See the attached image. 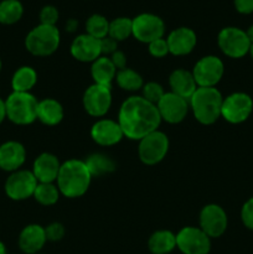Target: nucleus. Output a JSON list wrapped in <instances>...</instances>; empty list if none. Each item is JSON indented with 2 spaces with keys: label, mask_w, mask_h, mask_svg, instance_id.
Returning <instances> with one entry per match:
<instances>
[{
  "label": "nucleus",
  "mask_w": 253,
  "mask_h": 254,
  "mask_svg": "<svg viewBox=\"0 0 253 254\" xmlns=\"http://www.w3.org/2000/svg\"><path fill=\"white\" fill-rule=\"evenodd\" d=\"M148 247L153 254L171 253L176 248V235L168 230L156 231L149 238Z\"/></svg>",
  "instance_id": "25"
},
{
  "label": "nucleus",
  "mask_w": 253,
  "mask_h": 254,
  "mask_svg": "<svg viewBox=\"0 0 253 254\" xmlns=\"http://www.w3.org/2000/svg\"><path fill=\"white\" fill-rule=\"evenodd\" d=\"M117 46H118V42L116 40H113L112 37L107 36L104 39L101 40V51L102 56H111L114 52L117 51Z\"/></svg>",
  "instance_id": "38"
},
{
  "label": "nucleus",
  "mask_w": 253,
  "mask_h": 254,
  "mask_svg": "<svg viewBox=\"0 0 253 254\" xmlns=\"http://www.w3.org/2000/svg\"><path fill=\"white\" fill-rule=\"evenodd\" d=\"M176 247L183 254H208L211 238L200 227L188 226L176 235Z\"/></svg>",
  "instance_id": "11"
},
{
  "label": "nucleus",
  "mask_w": 253,
  "mask_h": 254,
  "mask_svg": "<svg viewBox=\"0 0 253 254\" xmlns=\"http://www.w3.org/2000/svg\"><path fill=\"white\" fill-rule=\"evenodd\" d=\"M109 21L101 14H93L86 21V34L102 40L108 36Z\"/></svg>",
  "instance_id": "32"
},
{
  "label": "nucleus",
  "mask_w": 253,
  "mask_h": 254,
  "mask_svg": "<svg viewBox=\"0 0 253 254\" xmlns=\"http://www.w3.org/2000/svg\"><path fill=\"white\" fill-rule=\"evenodd\" d=\"M77 27H78V21L74 19H69L67 20L66 22V30L68 32H74L77 30Z\"/></svg>",
  "instance_id": "41"
},
{
  "label": "nucleus",
  "mask_w": 253,
  "mask_h": 254,
  "mask_svg": "<svg viewBox=\"0 0 253 254\" xmlns=\"http://www.w3.org/2000/svg\"><path fill=\"white\" fill-rule=\"evenodd\" d=\"M92 175L83 160L69 159L61 164L56 185L61 195L68 198L83 196L91 185Z\"/></svg>",
  "instance_id": "2"
},
{
  "label": "nucleus",
  "mask_w": 253,
  "mask_h": 254,
  "mask_svg": "<svg viewBox=\"0 0 253 254\" xmlns=\"http://www.w3.org/2000/svg\"><path fill=\"white\" fill-rule=\"evenodd\" d=\"M198 222H200V228L208 237L218 238L227 230V213L221 206L210 203L202 207Z\"/></svg>",
  "instance_id": "14"
},
{
  "label": "nucleus",
  "mask_w": 253,
  "mask_h": 254,
  "mask_svg": "<svg viewBox=\"0 0 253 254\" xmlns=\"http://www.w3.org/2000/svg\"><path fill=\"white\" fill-rule=\"evenodd\" d=\"M6 119V108H5V101L0 98V124Z\"/></svg>",
  "instance_id": "42"
},
{
  "label": "nucleus",
  "mask_w": 253,
  "mask_h": 254,
  "mask_svg": "<svg viewBox=\"0 0 253 254\" xmlns=\"http://www.w3.org/2000/svg\"><path fill=\"white\" fill-rule=\"evenodd\" d=\"M61 42V34L56 26L37 25L25 37V47L31 55L47 57L57 51Z\"/></svg>",
  "instance_id": "5"
},
{
  "label": "nucleus",
  "mask_w": 253,
  "mask_h": 254,
  "mask_svg": "<svg viewBox=\"0 0 253 254\" xmlns=\"http://www.w3.org/2000/svg\"><path fill=\"white\" fill-rule=\"evenodd\" d=\"M71 55L79 62H94L102 56L101 40L88 34H81L72 41Z\"/></svg>",
  "instance_id": "18"
},
{
  "label": "nucleus",
  "mask_w": 253,
  "mask_h": 254,
  "mask_svg": "<svg viewBox=\"0 0 253 254\" xmlns=\"http://www.w3.org/2000/svg\"><path fill=\"white\" fill-rule=\"evenodd\" d=\"M87 168H88L89 173H91L92 178L93 176H103L106 174L112 173L116 169L114 161L111 158L101 153H96L89 155L88 158L84 160Z\"/></svg>",
  "instance_id": "28"
},
{
  "label": "nucleus",
  "mask_w": 253,
  "mask_h": 254,
  "mask_svg": "<svg viewBox=\"0 0 253 254\" xmlns=\"http://www.w3.org/2000/svg\"><path fill=\"white\" fill-rule=\"evenodd\" d=\"M37 104L31 92H12L5 99L6 118L16 126H29L37 119Z\"/></svg>",
  "instance_id": "4"
},
{
  "label": "nucleus",
  "mask_w": 253,
  "mask_h": 254,
  "mask_svg": "<svg viewBox=\"0 0 253 254\" xmlns=\"http://www.w3.org/2000/svg\"><path fill=\"white\" fill-rule=\"evenodd\" d=\"M59 10L54 5H46L40 11V21L42 25H50V26H56V22L59 21Z\"/></svg>",
  "instance_id": "34"
},
{
  "label": "nucleus",
  "mask_w": 253,
  "mask_h": 254,
  "mask_svg": "<svg viewBox=\"0 0 253 254\" xmlns=\"http://www.w3.org/2000/svg\"><path fill=\"white\" fill-rule=\"evenodd\" d=\"M169 86L171 88L170 92L188 99V101L197 89V84L193 78L192 72L186 71L184 68H178L171 72L170 77H169Z\"/></svg>",
  "instance_id": "22"
},
{
  "label": "nucleus",
  "mask_w": 253,
  "mask_h": 254,
  "mask_svg": "<svg viewBox=\"0 0 253 254\" xmlns=\"http://www.w3.org/2000/svg\"><path fill=\"white\" fill-rule=\"evenodd\" d=\"M141 92H143L141 97L148 102H150V103L155 104V106L163 98L164 94H165L163 86L156 83V82H148V83H145L143 88H141Z\"/></svg>",
  "instance_id": "33"
},
{
  "label": "nucleus",
  "mask_w": 253,
  "mask_h": 254,
  "mask_svg": "<svg viewBox=\"0 0 253 254\" xmlns=\"http://www.w3.org/2000/svg\"><path fill=\"white\" fill-rule=\"evenodd\" d=\"M37 180L30 170L14 171L6 179L4 185L5 193L12 201H24L34 196Z\"/></svg>",
  "instance_id": "9"
},
{
  "label": "nucleus",
  "mask_w": 253,
  "mask_h": 254,
  "mask_svg": "<svg viewBox=\"0 0 253 254\" xmlns=\"http://www.w3.org/2000/svg\"><path fill=\"white\" fill-rule=\"evenodd\" d=\"M37 254H40V253H37Z\"/></svg>",
  "instance_id": "47"
},
{
  "label": "nucleus",
  "mask_w": 253,
  "mask_h": 254,
  "mask_svg": "<svg viewBox=\"0 0 253 254\" xmlns=\"http://www.w3.org/2000/svg\"><path fill=\"white\" fill-rule=\"evenodd\" d=\"M111 61L113 62L114 67L117 68V71H121V69L126 68V56L124 55V52L117 50L113 55L109 56Z\"/></svg>",
  "instance_id": "39"
},
{
  "label": "nucleus",
  "mask_w": 253,
  "mask_h": 254,
  "mask_svg": "<svg viewBox=\"0 0 253 254\" xmlns=\"http://www.w3.org/2000/svg\"><path fill=\"white\" fill-rule=\"evenodd\" d=\"M241 220L248 230L253 231V197L246 201L241 210Z\"/></svg>",
  "instance_id": "37"
},
{
  "label": "nucleus",
  "mask_w": 253,
  "mask_h": 254,
  "mask_svg": "<svg viewBox=\"0 0 253 254\" xmlns=\"http://www.w3.org/2000/svg\"><path fill=\"white\" fill-rule=\"evenodd\" d=\"M61 192H60L57 185L55 183L52 184H45L39 183L35 190L34 196L32 197L42 206H52L59 201Z\"/></svg>",
  "instance_id": "31"
},
{
  "label": "nucleus",
  "mask_w": 253,
  "mask_h": 254,
  "mask_svg": "<svg viewBox=\"0 0 253 254\" xmlns=\"http://www.w3.org/2000/svg\"><path fill=\"white\" fill-rule=\"evenodd\" d=\"M169 52L174 56H186L191 54L197 44V36L190 27L181 26L173 30L166 37Z\"/></svg>",
  "instance_id": "19"
},
{
  "label": "nucleus",
  "mask_w": 253,
  "mask_h": 254,
  "mask_svg": "<svg viewBox=\"0 0 253 254\" xmlns=\"http://www.w3.org/2000/svg\"><path fill=\"white\" fill-rule=\"evenodd\" d=\"M24 6L20 0H1L0 1V24L14 25L21 20Z\"/></svg>",
  "instance_id": "27"
},
{
  "label": "nucleus",
  "mask_w": 253,
  "mask_h": 254,
  "mask_svg": "<svg viewBox=\"0 0 253 254\" xmlns=\"http://www.w3.org/2000/svg\"><path fill=\"white\" fill-rule=\"evenodd\" d=\"M64 116L63 107L54 98H45L37 104V119L45 126L54 127L62 122Z\"/></svg>",
  "instance_id": "23"
},
{
  "label": "nucleus",
  "mask_w": 253,
  "mask_h": 254,
  "mask_svg": "<svg viewBox=\"0 0 253 254\" xmlns=\"http://www.w3.org/2000/svg\"><path fill=\"white\" fill-rule=\"evenodd\" d=\"M165 24L160 16L151 12H143L133 19V36L143 44H150L164 37Z\"/></svg>",
  "instance_id": "12"
},
{
  "label": "nucleus",
  "mask_w": 253,
  "mask_h": 254,
  "mask_svg": "<svg viewBox=\"0 0 253 254\" xmlns=\"http://www.w3.org/2000/svg\"><path fill=\"white\" fill-rule=\"evenodd\" d=\"M148 50L149 54L153 57H156V59H161V57H165L166 55L170 54V52H169L168 41H166V39H164V37L148 44Z\"/></svg>",
  "instance_id": "35"
},
{
  "label": "nucleus",
  "mask_w": 253,
  "mask_h": 254,
  "mask_svg": "<svg viewBox=\"0 0 253 254\" xmlns=\"http://www.w3.org/2000/svg\"><path fill=\"white\" fill-rule=\"evenodd\" d=\"M64 227L62 223L60 222H52L50 223L47 227H45V233H46V238L50 242H59L64 237Z\"/></svg>",
  "instance_id": "36"
},
{
  "label": "nucleus",
  "mask_w": 253,
  "mask_h": 254,
  "mask_svg": "<svg viewBox=\"0 0 253 254\" xmlns=\"http://www.w3.org/2000/svg\"><path fill=\"white\" fill-rule=\"evenodd\" d=\"M253 111V99L250 94L235 92L223 98L221 117L231 124H240L247 121Z\"/></svg>",
  "instance_id": "8"
},
{
  "label": "nucleus",
  "mask_w": 253,
  "mask_h": 254,
  "mask_svg": "<svg viewBox=\"0 0 253 254\" xmlns=\"http://www.w3.org/2000/svg\"><path fill=\"white\" fill-rule=\"evenodd\" d=\"M191 72L197 87H216L222 79L225 66L220 57L207 55L196 62Z\"/></svg>",
  "instance_id": "10"
},
{
  "label": "nucleus",
  "mask_w": 253,
  "mask_h": 254,
  "mask_svg": "<svg viewBox=\"0 0 253 254\" xmlns=\"http://www.w3.org/2000/svg\"><path fill=\"white\" fill-rule=\"evenodd\" d=\"M217 44L223 55L231 59H242L250 54L251 41L246 31L240 27H223L217 36Z\"/></svg>",
  "instance_id": "7"
},
{
  "label": "nucleus",
  "mask_w": 253,
  "mask_h": 254,
  "mask_svg": "<svg viewBox=\"0 0 253 254\" xmlns=\"http://www.w3.org/2000/svg\"><path fill=\"white\" fill-rule=\"evenodd\" d=\"M1 68H2V62H1V59H0V72H1Z\"/></svg>",
  "instance_id": "46"
},
{
  "label": "nucleus",
  "mask_w": 253,
  "mask_h": 254,
  "mask_svg": "<svg viewBox=\"0 0 253 254\" xmlns=\"http://www.w3.org/2000/svg\"><path fill=\"white\" fill-rule=\"evenodd\" d=\"M250 55H251V57H252V60H253V44L251 45V49H250Z\"/></svg>",
  "instance_id": "45"
},
{
  "label": "nucleus",
  "mask_w": 253,
  "mask_h": 254,
  "mask_svg": "<svg viewBox=\"0 0 253 254\" xmlns=\"http://www.w3.org/2000/svg\"><path fill=\"white\" fill-rule=\"evenodd\" d=\"M0 254H7L6 247H5V245L1 242V241H0Z\"/></svg>",
  "instance_id": "44"
},
{
  "label": "nucleus",
  "mask_w": 253,
  "mask_h": 254,
  "mask_svg": "<svg viewBox=\"0 0 253 254\" xmlns=\"http://www.w3.org/2000/svg\"><path fill=\"white\" fill-rule=\"evenodd\" d=\"M108 36L117 42L124 41L128 37L133 36V19L122 16L109 21Z\"/></svg>",
  "instance_id": "30"
},
{
  "label": "nucleus",
  "mask_w": 253,
  "mask_h": 254,
  "mask_svg": "<svg viewBox=\"0 0 253 254\" xmlns=\"http://www.w3.org/2000/svg\"><path fill=\"white\" fill-rule=\"evenodd\" d=\"M235 7L240 14L248 15L253 12V0H235Z\"/></svg>",
  "instance_id": "40"
},
{
  "label": "nucleus",
  "mask_w": 253,
  "mask_h": 254,
  "mask_svg": "<svg viewBox=\"0 0 253 254\" xmlns=\"http://www.w3.org/2000/svg\"><path fill=\"white\" fill-rule=\"evenodd\" d=\"M223 97L216 87H197L189 99V106L198 123L211 126L221 117Z\"/></svg>",
  "instance_id": "3"
},
{
  "label": "nucleus",
  "mask_w": 253,
  "mask_h": 254,
  "mask_svg": "<svg viewBox=\"0 0 253 254\" xmlns=\"http://www.w3.org/2000/svg\"><path fill=\"white\" fill-rule=\"evenodd\" d=\"M83 108L89 116L102 118L109 112L112 106V87L93 83L83 94Z\"/></svg>",
  "instance_id": "13"
},
{
  "label": "nucleus",
  "mask_w": 253,
  "mask_h": 254,
  "mask_svg": "<svg viewBox=\"0 0 253 254\" xmlns=\"http://www.w3.org/2000/svg\"><path fill=\"white\" fill-rule=\"evenodd\" d=\"M161 121L170 124H179L186 118L189 113L188 99L173 93V92H165L163 98L156 104Z\"/></svg>",
  "instance_id": "15"
},
{
  "label": "nucleus",
  "mask_w": 253,
  "mask_h": 254,
  "mask_svg": "<svg viewBox=\"0 0 253 254\" xmlns=\"http://www.w3.org/2000/svg\"><path fill=\"white\" fill-rule=\"evenodd\" d=\"M61 163L56 155L51 153H42L35 159L32 165V174L37 183L52 184L57 180Z\"/></svg>",
  "instance_id": "20"
},
{
  "label": "nucleus",
  "mask_w": 253,
  "mask_h": 254,
  "mask_svg": "<svg viewBox=\"0 0 253 254\" xmlns=\"http://www.w3.org/2000/svg\"><path fill=\"white\" fill-rule=\"evenodd\" d=\"M37 83V72L31 66H21L11 77L12 92H31Z\"/></svg>",
  "instance_id": "26"
},
{
  "label": "nucleus",
  "mask_w": 253,
  "mask_h": 254,
  "mask_svg": "<svg viewBox=\"0 0 253 254\" xmlns=\"http://www.w3.org/2000/svg\"><path fill=\"white\" fill-rule=\"evenodd\" d=\"M246 34H247L248 39H250L251 44H253V25H251L250 27L247 29V31H246Z\"/></svg>",
  "instance_id": "43"
},
{
  "label": "nucleus",
  "mask_w": 253,
  "mask_h": 254,
  "mask_svg": "<svg viewBox=\"0 0 253 254\" xmlns=\"http://www.w3.org/2000/svg\"><path fill=\"white\" fill-rule=\"evenodd\" d=\"M169 146L170 141L168 135L158 129L139 140V159L145 165H156L164 160L169 151Z\"/></svg>",
  "instance_id": "6"
},
{
  "label": "nucleus",
  "mask_w": 253,
  "mask_h": 254,
  "mask_svg": "<svg viewBox=\"0 0 253 254\" xmlns=\"http://www.w3.org/2000/svg\"><path fill=\"white\" fill-rule=\"evenodd\" d=\"M91 74L94 83L112 87V82L116 79L117 68L108 56H101L92 62Z\"/></svg>",
  "instance_id": "24"
},
{
  "label": "nucleus",
  "mask_w": 253,
  "mask_h": 254,
  "mask_svg": "<svg viewBox=\"0 0 253 254\" xmlns=\"http://www.w3.org/2000/svg\"><path fill=\"white\" fill-rule=\"evenodd\" d=\"M26 160V149L16 140L5 141L0 145V170L14 173L21 169Z\"/></svg>",
  "instance_id": "17"
},
{
  "label": "nucleus",
  "mask_w": 253,
  "mask_h": 254,
  "mask_svg": "<svg viewBox=\"0 0 253 254\" xmlns=\"http://www.w3.org/2000/svg\"><path fill=\"white\" fill-rule=\"evenodd\" d=\"M118 123L126 138L139 141L148 134L158 130L161 118L155 104L141 96H131L119 108Z\"/></svg>",
  "instance_id": "1"
},
{
  "label": "nucleus",
  "mask_w": 253,
  "mask_h": 254,
  "mask_svg": "<svg viewBox=\"0 0 253 254\" xmlns=\"http://www.w3.org/2000/svg\"><path fill=\"white\" fill-rule=\"evenodd\" d=\"M46 242L45 227L36 223H31L22 228L17 240L20 250L25 254H37L44 248Z\"/></svg>",
  "instance_id": "21"
},
{
  "label": "nucleus",
  "mask_w": 253,
  "mask_h": 254,
  "mask_svg": "<svg viewBox=\"0 0 253 254\" xmlns=\"http://www.w3.org/2000/svg\"><path fill=\"white\" fill-rule=\"evenodd\" d=\"M117 84L121 87L123 91L126 92H136L143 88L144 82L143 77L136 71L131 68H124L121 71H117L116 74Z\"/></svg>",
  "instance_id": "29"
},
{
  "label": "nucleus",
  "mask_w": 253,
  "mask_h": 254,
  "mask_svg": "<svg viewBox=\"0 0 253 254\" xmlns=\"http://www.w3.org/2000/svg\"><path fill=\"white\" fill-rule=\"evenodd\" d=\"M91 138L101 146H113L124 138V134L118 121L102 118L92 126Z\"/></svg>",
  "instance_id": "16"
}]
</instances>
